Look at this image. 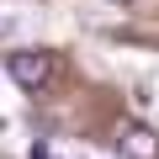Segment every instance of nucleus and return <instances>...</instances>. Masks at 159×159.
I'll return each mask as SVG.
<instances>
[{
  "label": "nucleus",
  "instance_id": "f03ea898",
  "mask_svg": "<svg viewBox=\"0 0 159 159\" xmlns=\"http://www.w3.org/2000/svg\"><path fill=\"white\" fill-rule=\"evenodd\" d=\"M117 148H122V159H159V133L143 122H122Z\"/></svg>",
  "mask_w": 159,
  "mask_h": 159
},
{
  "label": "nucleus",
  "instance_id": "f257e3e1",
  "mask_svg": "<svg viewBox=\"0 0 159 159\" xmlns=\"http://www.w3.org/2000/svg\"><path fill=\"white\" fill-rule=\"evenodd\" d=\"M6 74L16 80L21 90H43L48 80H53V53H43V48H21V53L6 58Z\"/></svg>",
  "mask_w": 159,
  "mask_h": 159
},
{
  "label": "nucleus",
  "instance_id": "20e7f679",
  "mask_svg": "<svg viewBox=\"0 0 159 159\" xmlns=\"http://www.w3.org/2000/svg\"><path fill=\"white\" fill-rule=\"evenodd\" d=\"M16 32V21H6V16H0V37H11Z\"/></svg>",
  "mask_w": 159,
  "mask_h": 159
},
{
  "label": "nucleus",
  "instance_id": "39448f33",
  "mask_svg": "<svg viewBox=\"0 0 159 159\" xmlns=\"http://www.w3.org/2000/svg\"><path fill=\"white\" fill-rule=\"evenodd\" d=\"M117 6H122V0H117Z\"/></svg>",
  "mask_w": 159,
  "mask_h": 159
},
{
  "label": "nucleus",
  "instance_id": "7ed1b4c3",
  "mask_svg": "<svg viewBox=\"0 0 159 159\" xmlns=\"http://www.w3.org/2000/svg\"><path fill=\"white\" fill-rule=\"evenodd\" d=\"M32 159H53V148L48 143H32Z\"/></svg>",
  "mask_w": 159,
  "mask_h": 159
}]
</instances>
